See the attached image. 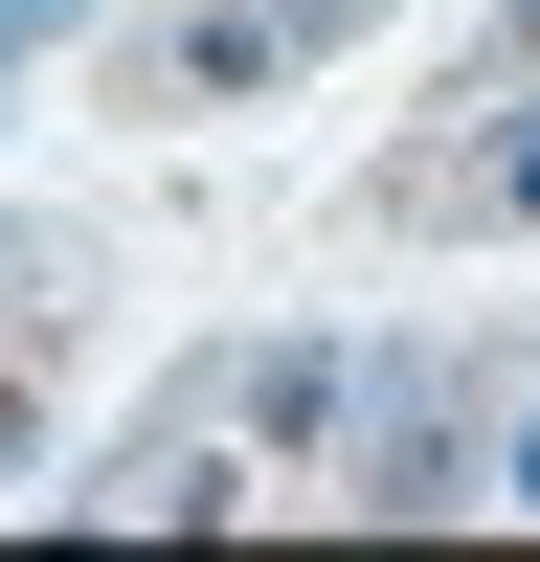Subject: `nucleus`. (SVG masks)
I'll use <instances>...</instances> for the list:
<instances>
[{
  "mask_svg": "<svg viewBox=\"0 0 540 562\" xmlns=\"http://www.w3.org/2000/svg\"><path fill=\"white\" fill-rule=\"evenodd\" d=\"M450 495H473V405L383 383V450H360V518H450Z\"/></svg>",
  "mask_w": 540,
  "mask_h": 562,
  "instance_id": "nucleus-1",
  "label": "nucleus"
},
{
  "mask_svg": "<svg viewBox=\"0 0 540 562\" xmlns=\"http://www.w3.org/2000/svg\"><path fill=\"white\" fill-rule=\"evenodd\" d=\"M315 23H338V0H203V23H180V90H270V68H315Z\"/></svg>",
  "mask_w": 540,
  "mask_h": 562,
  "instance_id": "nucleus-2",
  "label": "nucleus"
},
{
  "mask_svg": "<svg viewBox=\"0 0 540 562\" xmlns=\"http://www.w3.org/2000/svg\"><path fill=\"white\" fill-rule=\"evenodd\" d=\"M248 428H270V450L338 428V338H270V360H248Z\"/></svg>",
  "mask_w": 540,
  "mask_h": 562,
  "instance_id": "nucleus-3",
  "label": "nucleus"
},
{
  "mask_svg": "<svg viewBox=\"0 0 540 562\" xmlns=\"http://www.w3.org/2000/svg\"><path fill=\"white\" fill-rule=\"evenodd\" d=\"M495 225H540V113H518V135H495Z\"/></svg>",
  "mask_w": 540,
  "mask_h": 562,
  "instance_id": "nucleus-4",
  "label": "nucleus"
},
{
  "mask_svg": "<svg viewBox=\"0 0 540 562\" xmlns=\"http://www.w3.org/2000/svg\"><path fill=\"white\" fill-rule=\"evenodd\" d=\"M495 495H518V518H540V405H518V450H495Z\"/></svg>",
  "mask_w": 540,
  "mask_h": 562,
  "instance_id": "nucleus-5",
  "label": "nucleus"
}]
</instances>
